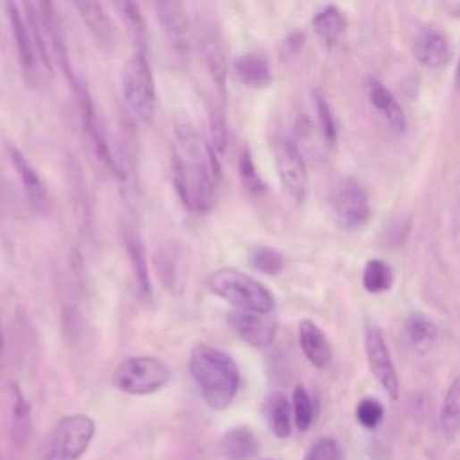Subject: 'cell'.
I'll list each match as a JSON object with an SVG mask.
<instances>
[{
    "instance_id": "e575fe53",
    "label": "cell",
    "mask_w": 460,
    "mask_h": 460,
    "mask_svg": "<svg viewBox=\"0 0 460 460\" xmlns=\"http://www.w3.org/2000/svg\"><path fill=\"white\" fill-rule=\"evenodd\" d=\"M211 133H213V146L218 153H225L229 142V131L225 124V117L222 113H214L211 119Z\"/></svg>"
},
{
    "instance_id": "52a82bcc",
    "label": "cell",
    "mask_w": 460,
    "mask_h": 460,
    "mask_svg": "<svg viewBox=\"0 0 460 460\" xmlns=\"http://www.w3.org/2000/svg\"><path fill=\"white\" fill-rule=\"evenodd\" d=\"M333 211L339 225L346 230L360 229L369 222V197L355 179H346L337 186L333 193Z\"/></svg>"
},
{
    "instance_id": "9c48e42d",
    "label": "cell",
    "mask_w": 460,
    "mask_h": 460,
    "mask_svg": "<svg viewBox=\"0 0 460 460\" xmlns=\"http://www.w3.org/2000/svg\"><path fill=\"white\" fill-rule=\"evenodd\" d=\"M365 355L372 376L380 381L390 399L399 397V378L387 346L385 335L380 328H369L365 333Z\"/></svg>"
},
{
    "instance_id": "4dcf8cb0",
    "label": "cell",
    "mask_w": 460,
    "mask_h": 460,
    "mask_svg": "<svg viewBox=\"0 0 460 460\" xmlns=\"http://www.w3.org/2000/svg\"><path fill=\"white\" fill-rule=\"evenodd\" d=\"M117 13L122 17L126 28L130 29L131 35L138 38L144 37V19H142V13L137 6V0H112Z\"/></svg>"
},
{
    "instance_id": "1f68e13d",
    "label": "cell",
    "mask_w": 460,
    "mask_h": 460,
    "mask_svg": "<svg viewBox=\"0 0 460 460\" xmlns=\"http://www.w3.org/2000/svg\"><path fill=\"white\" fill-rule=\"evenodd\" d=\"M383 415H385V410L381 403L376 399H371V397L362 399L356 406V419L367 430H376L381 424Z\"/></svg>"
},
{
    "instance_id": "9a60e30c",
    "label": "cell",
    "mask_w": 460,
    "mask_h": 460,
    "mask_svg": "<svg viewBox=\"0 0 460 460\" xmlns=\"http://www.w3.org/2000/svg\"><path fill=\"white\" fill-rule=\"evenodd\" d=\"M8 19L12 24V31H13V38H15V46H17V53L21 58V65L26 71V74H35L37 69V56L38 47L35 42V37L31 33V28L28 24V21L21 15V10L17 8V4L13 0L8 3Z\"/></svg>"
},
{
    "instance_id": "8992f818",
    "label": "cell",
    "mask_w": 460,
    "mask_h": 460,
    "mask_svg": "<svg viewBox=\"0 0 460 460\" xmlns=\"http://www.w3.org/2000/svg\"><path fill=\"white\" fill-rule=\"evenodd\" d=\"M171 380V369L159 358L131 356L122 360L113 374L112 383L119 392L130 396H149L164 389Z\"/></svg>"
},
{
    "instance_id": "f1b7e54d",
    "label": "cell",
    "mask_w": 460,
    "mask_h": 460,
    "mask_svg": "<svg viewBox=\"0 0 460 460\" xmlns=\"http://www.w3.org/2000/svg\"><path fill=\"white\" fill-rule=\"evenodd\" d=\"M250 263L257 272H261L264 275H277L284 268L282 254L272 247L254 248L252 255H250Z\"/></svg>"
},
{
    "instance_id": "ac0fdd59",
    "label": "cell",
    "mask_w": 460,
    "mask_h": 460,
    "mask_svg": "<svg viewBox=\"0 0 460 460\" xmlns=\"http://www.w3.org/2000/svg\"><path fill=\"white\" fill-rule=\"evenodd\" d=\"M122 241H124V248H126L131 270H133L135 282H137L140 293L144 297H149L151 295V275H149V266H147V255H146L144 243L133 225H130V223L124 225Z\"/></svg>"
},
{
    "instance_id": "4fadbf2b",
    "label": "cell",
    "mask_w": 460,
    "mask_h": 460,
    "mask_svg": "<svg viewBox=\"0 0 460 460\" xmlns=\"http://www.w3.org/2000/svg\"><path fill=\"white\" fill-rule=\"evenodd\" d=\"M76 12L79 13L81 21L88 28V31L96 37V40L106 47L113 49L119 40L117 26L113 19L106 13L101 0H72Z\"/></svg>"
},
{
    "instance_id": "7c38bea8",
    "label": "cell",
    "mask_w": 460,
    "mask_h": 460,
    "mask_svg": "<svg viewBox=\"0 0 460 460\" xmlns=\"http://www.w3.org/2000/svg\"><path fill=\"white\" fill-rule=\"evenodd\" d=\"M153 3H155L157 19L170 46L179 54H188L191 47V33L180 0H153Z\"/></svg>"
},
{
    "instance_id": "8fae6325",
    "label": "cell",
    "mask_w": 460,
    "mask_h": 460,
    "mask_svg": "<svg viewBox=\"0 0 460 460\" xmlns=\"http://www.w3.org/2000/svg\"><path fill=\"white\" fill-rule=\"evenodd\" d=\"M198 47L204 56L205 67L213 78L220 94H225L227 88V74H229V62L225 54V46L222 33L211 22H204L198 29Z\"/></svg>"
},
{
    "instance_id": "277c9868",
    "label": "cell",
    "mask_w": 460,
    "mask_h": 460,
    "mask_svg": "<svg viewBox=\"0 0 460 460\" xmlns=\"http://www.w3.org/2000/svg\"><path fill=\"white\" fill-rule=\"evenodd\" d=\"M96 437V422L83 414L62 417L44 435L37 460H81Z\"/></svg>"
},
{
    "instance_id": "d590c367",
    "label": "cell",
    "mask_w": 460,
    "mask_h": 460,
    "mask_svg": "<svg viewBox=\"0 0 460 460\" xmlns=\"http://www.w3.org/2000/svg\"><path fill=\"white\" fill-rule=\"evenodd\" d=\"M455 81H456V85L460 87V60H458V63H456V72H455Z\"/></svg>"
},
{
    "instance_id": "7402d4cb",
    "label": "cell",
    "mask_w": 460,
    "mask_h": 460,
    "mask_svg": "<svg viewBox=\"0 0 460 460\" xmlns=\"http://www.w3.org/2000/svg\"><path fill=\"white\" fill-rule=\"evenodd\" d=\"M263 410H264V419L268 422L270 431L277 439H288L293 430V422H291L293 410L288 397L282 394H272L264 401Z\"/></svg>"
},
{
    "instance_id": "83f0119b",
    "label": "cell",
    "mask_w": 460,
    "mask_h": 460,
    "mask_svg": "<svg viewBox=\"0 0 460 460\" xmlns=\"http://www.w3.org/2000/svg\"><path fill=\"white\" fill-rule=\"evenodd\" d=\"M440 424L446 433H455L460 428V376L446 392L440 408Z\"/></svg>"
},
{
    "instance_id": "d6a6232c",
    "label": "cell",
    "mask_w": 460,
    "mask_h": 460,
    "mask_svg": "<svg viewBox=\"0 0 460 460\" xmlns=\"http://www.w3.org/2000/svg\"><path fill=\"white\" fill-rule=\"evenodd\" d=\"M304 460H344V453L335 439H321L305 453Z\"/></svg>"
},
{
    "instance_id": "7a4b0ae2",
    "label": "cell",
    "mask_w": 460,
    "mask_h": 460,
    "mask_svg": "<svg viewBox=\"0 0 460 460\" xmlns=\"http://www.w3.org/2000/svg\"><path fill=\"white\" fill-rule=\"evenodd\" d=\"M189 369L211 410L222 412L232 405L239 389V369L230 355L200 344L191 351Z\"/></svg>"
},
{
    "instance_id": "d4e9b609",
    "label": "cell",
    "mask_w": 460,
    "mask_h": 460,
    "mask_svg": "<svg viewBox=\"0 0 460 460\" xmlns=\"http://www.w3.org/2000/svg\"><path fill=\"white\" fill-rule=\"evenodd\" d=\"M346 26L347 22L342 12L335 6L324 8L314 19V29L317 37L322 40V44H326L328 47H333L342 38V35L346 33Z\"/></svg>"
},
{
    "instance_id": "e0dca14e",
    "label": "cell",
    "mask_w": 460,
    "mask_h": 460,
    "mask_svg": "<svg viewBox=\"0 0 460 460\" xmlns=\"http://www.w3.org/2000/svg\"><path fill=\"white\" fill-rule=\"evenodd\" d=\"M414 54L422 67L430 71H439L449 62L451 49L447 38L440 31L428 29L415 40Z\"/></svg>"
},
{
    "instance_id": "5bb4252c",
    "label": "cell",
    "mask_w": 460,
    "mask_h": 460,
    "mask_svg": "<svg viewBox=\"0 0 460 460\" xmlns=\"http://www.w3.org/2000/svg\"><path fill=\"white\" fill-rule=\"evenodd\" d=\"M8 153H10V161L24 186V191L31 202V205L35 207V211L46 214L49 213V207H51V200H49V193H47V188L44 184V180L40 179L38 171L31 166V163L26 159L24 153L15 147V146H8Z\"/></svg>"
},
{
    "instance_id": "484cf974",
    "label": "cell",
    "mask_w": 460,
    "mask_h": 460,
    "mask_svg": "<svg viewBox=\"0 0 460 460\" xmlns=\"http://www.w3.org/2000/svg\"><path fill=\"white\" fill-rule=\"evenodd\" d=\"M362 282L369 293H385L392 288L394 282L392 268L381 259H371L364 268Z\"/></svg>"
},
{
    "instance_id": "6da1fadb",
    "label": "cell",
    "mask_w": 460,
    "mask_h": 460,
    "mask_svg": "<svg viewBox=\"0 0 460 460\" xmlns=\"http://www.w3.org/2000/svg\"><path fill=\"white\" fill-rule=\"evenodd\" d=\"M175 151L171 159L173 184L179 198L191 213H209L222 182L216 149L182 115L175 119Z\"/></svg>"
},
{
    "instance_id": "ffe728a7",
    "label": "cell",
    "mask_w": 460,
    "mask_h": 460,
    "mask_svg": "<svg viewBox=\"0 0 460 460\" xmlns=\"http://www.w3.org/2000/svg\"><path fill=\"white\" fill-rule=\"evenodd\" d=\"M257 451V439L248 426H234L222 437V455L225 460H250Z\"/></svg>"
},
{
    "instance_id": "2e32d148",
    "label": "cell",
    "mask_w": 460,
    "mask_h": 460,
    "mask_svg": "<svg viewBox=\"0 0 460 460\" xmlns=\"http://www.w3.org/2000/svg\"><path fill=\"white\" fill-rule=\"evenodd\" d=\"M298 342L304 356L317 369H326L331 364L333 353L326 333L314 322L302 321L298 324Z\"/></svg>"
},
{
    "instance_id": "ba28073f",
    "label": "cell",
    "mask_w": 460,
    "mask_h": 460,
    "mask_svg": "<svg viewBox=\"0 0 460 460\" xmlns=\"http://www.w3.org/2000/svg\"><path fill=\"white\" fill-rule=\"evenodd\" d=\"M275 161L280 184L286 195L300 204L308 193V168L302 159V153L291 140H282L277 144Z\"/></svg>"
},
{
    "instance_id": "d6986e66",
    "label": "cell",
    "mask_w": 460,
    "mask_h": 460,
    "mask_svg": "<svg viewBox=\"0 0 460 460\" xmlns=\"http://www.w3.org/2000/svg\"><path fill=\"white\" fill-rule=\"evenodd\" d=\"M365 90H367V97L372 103V106H376L383 113V117L392 126V130L397 133H403L406 130V117H405L403 108L392 96V92L387 90V87L381 81H378L376 78L367 79Z\"/></svg>"
},
{
    "instance_id": "cb8c5ba5",
    "label": "cell",
    "mask_w": 460,
    "mask_h": 460,
    "mask_svg": "<svg viewBox=\"0 0 460 460\" xmlns=\"http://www.w3.org/2000/svg\"><path fill=\"white\" fill-rule=\"evenodd\" d=\"M13 390V424H12V437L13 442L19 447H24L31 437V430H33V414H31V405L28 401V397L24 396L22 389L13 383L12 385Z\"/></svg>"
},
{
    "instance_id": "f546056e",
    "label": "cell",
    "mask_w": 460,
    "mask_h": 460,
    "mask_svg": "<svg viewBox=\"0 0 460 460\" xmlns=\"http://www.w3.org/2000/svg\"><path fill=\"white\" fill-rule=\"evenodd\" d=\"M239 177H241V182H243V186L247 188L248 193L263 195L266 191V184L263 182L261 175L257 173V168H255V163H254V157H252L250 149H245L241 153Z\"/></svg>"
},
{
    "instance_id": "836d02e7",
    "label": "cell",
    "mask_w": 460,
    "mask_h": 460,
    "mask_svg": "<svg viewBox=\"0 0 460 460\" xmlns=\"http://www.w3.org/2000/svg\"><path fill=\"white\" fill-rule=\"evenodd\" d=\"M317 113H319V121L322 126V131L326 135V138L335 144L337 142V126H335V119L331 113L330 105L326 103V99H322L321 96L317 97Z\"/></svg>"
},
{
    "instance_id": "5b68a950",
    "label": "cell",
    "mask_w": 460,
    "mask_h": 460,
    "mask_svg": "<svg viewBox=\"0 0 460 460\" xmlns=\"http://www.w3.org/2000/svg\"><path fill=\"white\" fill-rule=\"evenodd\" d=\"M121 90L130 113L142 124H149L157 110V90L151 67L142 51L133 53L121 72Z\"/></svg>"
},
{
    "instance_id": "603a6c76",
    "label": "cell",
    "mask_w": 460,
    "mask_h": 460,
    "mask_svg": "<svg viewBox=\"0 0 460 460\" xmlns=\"http://www.w3.org/2000/svg\"><path fill=\"white\" fill-rule=\"evenodd\" d=\"M405 337L415 353H428L437 339V326L422 314L414 312L405 322Z\"/></svg>"
},
{
    "instance_id": "44dd1931",
    "label": "cell",
    "mask_w": 460,
    "mask_h": 460,
    "mask_svg": "<svg viewBox=\"0 0 460 460\" xmlns=\"http://www.w3.org/2000/svg\"><path fill=\"white\" fill-rule=\"evenodd\" d=\"M238 79L250 88H266L272 83V69L263 54L248 53L234 62Z\"/></svg>"
},
{
    "instance_id": "4316f807",
    "label": "cell",
    "mask_w": 460,
    "mask_h": 460,
    "mask_svg": "<svg viewBox=\"0 0 460 460\" xmlns=\"http://www.w3.org/2000/svg\"><path fill=\"white\" fill-rule=\"evenodd\" d=\"M291 410L295 417V426L298 431H308L315 419V405L312 396L302 385H297L291 394Z\"/></svg>"
},
{
    "instance_id": "3957f363",
    "label": "cell",
    "mask_w": 460,
    "mask_h": 460,
    "mask_svg": "<svg viewBox=\"0 0 460 460\" xmlns=\"http://www.w3.org/2000/svg\"><path fill=\"white\" fill-rule=\"evenodd\" d=\"M209 289L229 302L234 310L272 314L275 300L272 291L254 277L236 268H222L209 275Z\"/></svg>"
},
{
    "instance_id": "30bf717a",
    "label": "cell",
    "mask_w": 460,
    "mask_h": 460,
    "mask_svg": "<svg viewBox=\"0 0 460 460\" xmlns=\"http://www.w3.org/2000/svg\"><path fill=\"white\" fill-rule=\"evenodd\" d=\"M268 315L270 314L232 310L227 315V322L245 344L252 347H268L272 346L277 333V324Z\"/></svg>"
},
{
    "instance_id": "8d00e7d4",
    "label": "cell",
    "mask_w": 460,
    "mask_h": 460,
    "mask_svg": "<svg viewBox=\"0 0 460 460\" xmlns=\"http://www.w3.org/2000/svg\"><path fill=\"white\" fill-rule=\"evenodd\" d=\"M4 349V340H3V331H0V355H3Z\"/></svg>"
}]
</instances>
